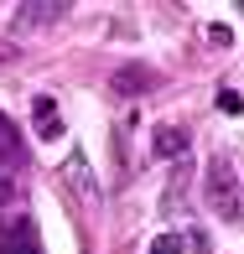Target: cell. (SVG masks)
<instances>
[{
  "mask_svg": "<svg viewBox=\"0 0 244 254\" xmlns=\"http://www.w3.org/2000/svg\"><path fill=\"white\" fill-rule=\"evenodd\" d=\"M31 109H37V120H42V125H52V99H47V94H42L37 104H31Z\"/></svg>",
  "mask_w": 244,
  "mask_h": 254,
  "instance_id": "9",
  "label": "cell"
},
{
  "mask_svg": "<svg viewBox=\"0 0 244 254\" xmlns=\"http://www.w3.org/2000/svg\"><path fill=\"white\" fill-rule=\"evenodd\" d=\"M151 151H156V156H187V130H177V125H161L156 140H151Z\"/></svg>",
  "mask_w": 244,
  "mask_h": 254,
  "instance_id": "3",
  "label": "cell"
},
{
  "mask_svg": "<svg viewBox=\"0 0 244 254\" xmlns=\"http://www.w3.org/2000/svg\"><path fill=\"white\" fill-rule=\"evenodd\" d=\"M0 254H37V223L31 218H5L0 223Z\"/></svg>",
  "mask_w": 244,
  "mask_h": 254,
  "instance_id": "2",
  "label": "cell"
},
{
  "mask_svg": "<svg viewBox=\"0 0 244 254\" xmlns=\"http://www.w3.org/2000/svg\"><path fill=\"white\" fill-rule=\"evenodd\" d=\"M0 161H21V140H16V130H10L5 114H0Z\"/></svg>",
  "mask_w": 244,
  "mask_h": 254,
  "instance_id": "5",
  "label": "cell"
},
{
  "mask_svg": "<svg viewBox=\"0 0 244 254\" xmlns=\"http://www.w3.org/2000/svg\"><path fill=\"white\" fill-rule=\"evenodd\" d=\"M68 5H21V26L26 21H47V16H63Z\"/></svg>",
  "mask_w": 244,
  "mask_h": 254,
  "instance_id": "6",
  "label": "cell"
},
{
  "mask_svg": "<svg viewBox=\"0 0 244 254\" xmlns=\"http://www.w3.org/2000/svg\"><path fill=\"white\" fill-rule=\"evenodd\" d=\"M203 192H208V202H213V213L218 218H244V207H239V192H234V182H229V156H213L208 161V182H203Z\"/></svg>",
  "mask_w": 244,
  "mask_h": 254,
  "instance_id": "1",
  "label": "cell"
},
{
  "mask_svg": "<svg viewBox=\"0 0 244 254\" xmlns=\"http://www.w3.org/2000/svg\"><path fill=\"white\" fill-rule=\"evenodd\" d=\"M151 254H182V239H177V234H161V239H151Z\"/></svg>",
  "mask_w": 244,
  "mask_h": 254,
  "instance_id": "8",
  "label": "cell"
},
{
  "mask_svg": "<svg viewBox=\"0 0 244 254\" xmlns=\"http://www.w3.org/2000/svg\"><path fill=\"white\" fill-rule=\"evenodd\" d=\"M218 109L224 114H244V88H224V94H218Z\"/></svg>",
  "mask_w": 244,
  "mask_h": 254,
  "instance_id": "7",
  "label": "cell"
},
{
  "mask_svg": "<svg viewBox=\"0 0 244 254\" xmlns=\"http://www.w3.org/2000/svg\"><path fill=\"white\" fill-rule=\"evenodd\" d=\"M141 88H156V73H146V67H120L114 73V94H141Z\"/></svg>",
  "mask_w": 244,
  "mask_h": 254,
  "instance_id": "4",
  "label": "cell"
}]
</instances>
